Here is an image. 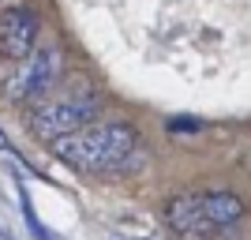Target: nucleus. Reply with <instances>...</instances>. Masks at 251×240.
Returning <instances> with one entry per match:
<instances>
[{
	"mask_svg": "<svg viewBox=\"0 0 251 240\" xmlns=\"http://www.w3.org/2000/svg\"><path fill=\"white\" fill-rule=\"evenodd\" d=\"M56 75H60V45H34L23 60H15V72L4 79V98L11 105L38 102L52 90Z\"/></svg>",
	"mask_w": 251,
	"mask_h": 240,
	"instance_id": "20e7f679",
	"label": "nucleus"
},
{
	"mask_svg": "<svg viewBox=\"0 0 251 240\" xmlns=\"http://www.w3.org/2000/svg\"><path fill=\"white\" fill-rule=\"evenodd\" d=\"M49 146L56 161H64L72 173L109 177V173H120L124 165H131V158L143 150V139L124 120H90L68 135L52 139Z\"/></svg>",
	"mask_w": 251,
	"mask_h": 240,
	"instance_id": "f257e3e1",
	"label": "nucleus"
},
{
	"mask_svg": "<svg viewBox=\"0 0 251 240\" xmlns=\"http://www.w3.org/2000/svg\"><path fill=\"white\" fill-rule=\"evenodd\" d=\"M244 218V203L232 191H188L165 203V221L176 237L199 240L229 229Z\"/></svg>",
	"mask_w": 251,
	"mask_h": 240,
	"instance_id": "7ed1b4c3",
	"label": "nucleus"
},
{
	"mask_svg": "<svg viewBox=\"0 0 251 240\" xmlns=\"http://www.w3.org/2000/svg\"><path fill=\"white\" fill-rule=\"evenodd\" d=\"M98 113H101V94L86 79H75V83L60 86V90L38 98V105L30 109L26 128H30V135L38 143H52V139L75 132V128L90 124Z\"/></svg>",
	"mask_w": 251,
	"mask_h": 240,
	"instance_id": "f03ea898",
	"label": "nucleus"
},
{
	"mask_svg": "<svg viewBox=\"0 0 251 240\" xmlns=\"http://www.w3.org/2000/svg\"><path fill=\"white\" fill-rule=\"evenodd\" d=\"M38 34H42V19H38L34 8L11 4V8L0 11V56L4 60H11V64L23 60L38 45Z\"/></svg>",
	"mask_w": 251,
	"mask_h": 240,
	"instance_id": "39448f33",
	"label": "nucleus"
}]
</instances>
